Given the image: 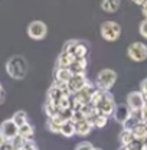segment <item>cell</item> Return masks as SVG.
I'll return each mask as SVG.
<instances>
[{"mask_svg": "<svg viewBox=\"0 0 147 150\" xmlns=\"http://www.w3.org/2000/svg\"><path fill=\"white\" fill-rule=\"evenodd\" d=\"M91 104L95 107L97 112H100L102 115H107V117L111 115L114 112V108H115L114 97L110 94V91L104 93V91L97 90L91 100Z\"/></svg>", "mask_w": 147, "mask_h": 150, "instance_id": "cell-1", "label": "cell"}, {"mask_svg": "<svg viewBox=\"0 0 147 150\" xmlns=\"http://www.w3.org/2000/svg\"><path fill=\"white\" fill-rule=\"evenodd\" d=\"M6 71L13 79H23L28 72V62L23 56H12L6 64Z\"/></svg>", "mask_w": 147, "mask_h": 150, "instance_id": "cell-2", "label": "cell"}, {"mask_svg": "<svg viewBox=\"0 0 147 150\" xmlns=\"http://www.w3.org/2000/svg\"><path fill=\"white\" fill-rule=\"evenodd\" d=\"M117 81V72L112 71L110 68H105V69H101L98 75H97V81H95V87L97 90L100 91H110V88L115 84Z\"/></svg>", "mask_w": 147, "mask_h": 150, "instance_id": "cell-3", "label": "cell"}, {"mask_svg": "<svg viewBox=\"0 0 147 150\" xmlns=\"http://www.w3.org/2000/svg\"><path fill=\"white\" fill-rule=\"evenodd\" d=\"M100 33L107 42H115L121 36V26L114 20H105L100 26Z\"/></svg>", "mask_w": 147, "mask_h": 150, "instance_id": "cell-4", "label": "cell"}, {"mask_svg": "<svg viewBox=\"0 0 147 150\" xmlns=\"http://www.w3.org/2000/svg\"><path fill=\"white\" fill-rule=\"evenodd\" d=\"M62 52L69 54L74 59H87L88 48H87V45H84L82 42L72 39V40H68V42L64 45Z\"/></svg>", "mask_w": 147, "mask_h": 150, "instance_id": "cell-5", "label": "cell"}, {"mask_svg": "<svg viewBox=\"0 0 147 150\" xmlns=\"http://www.w3.org/2000/svg\"><path fill=\"white\" fill-rule=\"evenodd\" d=\"M127 55L134 62H143L147 59V45L143 42H133L127 48Z\"/></svg>", "mask_w": 147, "mask_h": 150, "instance_id": "cell-6", "label": "cell"}, {"mask_svg": "<svg viewBox=\"0 0 147 150\" xmlns=\"http://www.w3.org/2000/svg\"><path fill=\"white\" fill-rule=\"evenodd\" d=\"M46 33H48V26L40 20H33L28 25V35L35 40H42L46 36Z\"/></svg>", "mask_w": 147, "mask_h": 150, "instance_id": "cell-7", "label": "cell"}, {"mask_svg": "<svg viewBox=\"0 0 147 150\" xmlns=\"http://www.w3.org/2000/svg\"><path fill=\"white\" fill-rule=\"evenodd\" d=\"M129 108L131 111H139L143 110L146 107V101H144V95L141 94V91H131L127 95V103Z\"/></svg>", "mask_w": 147, "mask_h": 150, "instance_id": "cell-8", "label": "cell"}, {"mask_svg": "<svg viewBox=\"0 0 147 150\" xmlns=\"http://www.w3.org/2000/svg\"><path fill=\"white\" fill-rule=\"evenodd\" d=\"M95 91H97V87H94L91 82H88L79 93H76L75 95H72V97L75 98L76 103H79L81 105H84V104H90V103H91Z\"/></svg>", "mask_w": 147, "mask_h": 150, "instance_id": "cell-9", "label": "cell"}, {"mask_svg": "<svg viewBox=\"0 0 147 150\" xmlns=\"http://www.w3.org/2000/svg\"><path fill=\"white\" fill-rule=\"evenodd\" d=\"M88 82H90V81L87 79L85 75H72L71 79L68 81L66 87H68V90H69L71 95H75L76 93H79V91H81Z\"/></svg>", "mask_w": 147, "mask_h": 150, "instance_id": "cell-10", "label": "cell"}, {"mask_svg": "<svg viewBox=\"0 0 147 150\" xmlns=\"http://www.w3.org/2000/svg\"><path fill=\"white\" fill-rule=\"evenodd\" d=\"M0 134H3V136L10 142L12 139H15L16 136H19V127L13 123L12 118L4 120V121L0 124Z\"/></svg>", "mask_w": 147, "mask_h": 150, "instance_id": "cell-11", "label": "cell"}, {"mask_svg": "<svg viewBox=\"0 0 147 150\" xmlns=\"http://www.w3.org/2000/svg\"><path fill=\"white\" fill-rule=\"evenodd\" d=\"M130 115H131V110L129 108L127 104H117L115 108H114V112H112L114 120H115L117 123L123 124V126L129 121Z\"/></svg>", "mask_w": 147, "mask_h": 150, "instance_id": "cell-12", "label": "cell"}, {"mask_svg": "<svg viewBox=\"0 0 147 150\" xmlns=\"http://www.w3.org/2000/svg\"><path fill=\"white\" fill-rule=\"evenodd\" d=\"M87 120L92 124V127L102 129V127H105V124H107V121H108V117H107V115H102V114H100V112H97V111H94L91 115L87 117Z\"/></svg>", "mask_w": 147, "mask_h": 150, "instance_id": "cell-13", "label": "cell"}, {"mask_svg": "<svg viewBox=\"0 0 147 150\" xmlns=\"http://www.w3.org/2000/svg\"><path fill=\"white\" fill-rule=\"evenodd\" d=\"M72 75H85L87 71V59H72L69 68Z\"/></svg>", "mask_w": 147, "mask_h": 150, "instance_id": "cell-14", "label": "cell"}, {"mask_svg": "<svg viewBox=\"0 0 147 150\" xmlns=\"http://www.w3.org/2000/svg\"><path fill=\"white\" fill-rule=\"evenodd\" d=\"M92 130V124L87 120V118H82L79 121H75V134L78 136H88Z\"/></svg>", "mask_w": 147, "mask_h": 150, "instance_id": "cell-15", "label": "cell"}, {"mask_svg": "<svg viewBox=\"0 0 147 150\" xmlns=\"http://www.w3.org/2000/svg\"><path fill=\"white\" fill-rule=\"evenodd\" d=\"M131 133H133V136H134L136 140L144 142L147 139V126L144 123H137V124L131 129Z\"/></svg>", "mask_w": 147, "mask_h": 150, "instance_id": "cell-16", "label": "cell"}, {"mask_svg": "<svg viewBox=\"0 0 147 150\" xmlns=\"http://www.w3.org/2000/svg\"><path fill=\"white\" fill-rule=\"evenodd\" d=\"M71 76H72V72L68 68H58L55 72V82H58V84H68Z\"/></svg>", "mask_w": 147, "mask_h": 150, "instance_id": "cell-17", "label": "cell"}, {"mask_svg": "<svg viewBox=\"0 0 147 150\" xmlns=\"http://www.w3.org/2000/svg\"><path fill=\"white\" fill-rule=\"evenodd\" d=\"M121 0H101V9L107 13H115L120 9Z\"/></svg>", "mask_w": 147, "mask_h": 150, "instance_id": "cell-18", "label": "cell"}, {"mask_svg": "<svg viewBox=\"0 0 147 150\" xmlns=\"http://www.w3.org/2000/svg\"><path fill=\"white\" fill-rule=\"evenodd\" d=\"M59 134H62L64 137H72V136H75V123H74L72 120L64 121L62 126H61Z\"/></svg>", "mask_w": 147, "mask_h": 150, "instance_id": "cell-19", "label": "cell"}, {"mask_svg": "<svg viewBox=\"0 0 147 150\" xmlns=\"http://www.w3.org/2000/svg\"><path fill=\"white\" fill-rule=\"evenodd\" d=\"M72 59L74 58L69 55V54H66V52H61L59 56H58V59H56V69H58V68H69Z\"/></svg>", "mask_w": 147, "mask_h": 150, "instance_id": "cell-20", "label": "cell"}, {"mask_svg": "<svg viewBox=\"0 0 147 150\" xmlns=\"http://www.w3.org/2000/svg\"><path fill=\"white\" fill-rule=\"evenodd\" d=\"M62 120L55 115V117H52V118H48V123H46V127H48V130L52 131V133H59L61 130V126H62Z\"/></svg>", "mask_w": 147, "mask_h": 150, "instance_id": "cell-21", "label": "cell"}, {"mask_svg": "<svg viewBox=\"0 0 147 150\" xmlns=\"http://www.w3.org/2000/svg\"><path fill=\"white\" fill-rule=\"evenodd\" d=\"M134 140H136V139H134L131 130L123 129V131L120 133V143H121V146H130Z\"/></svg>", "mask_w": 147, "mask_h": 150, "instance_id": "cell-22", "label": "cell"}, {"mask_svg": "<svg viewBox=\"0 0 147 150\" xmlns=\"http://www.w3.org/2000/svg\"><path fill=\"white\" fill-rule=\"evenodd\" d=\"M19 136L23 137L25 140H32V137H33V127H32V124L26 123L25 126L19 127Z\"/></svg>", "mask_w": 147, "mask_h": 150, "instance_id": "cell-23", "label": "cell"}, {"mask_svg": "<svg viewBox=\"0 0 147 150\" xmlns=\"http://www.w3.org/2000/svg\"><path fill=\"white\" fill-rule=\"evenodd\" d=\"M12 120H13V123L18 126V127H22V126H25L26 123H28V114L25 111H16L13 114V117H12Z\"/></svg>", "mask_w": 147, "mask_h": 150, "instance_id": "cell-24", "label": "cell"}, {"mask_svg": "<svg viewBox=\"0 0 147 150\" xmlns=\"http://www.w3.org/2000/svg\"><path fill=\"white\" fill-rule=\"evenodd\" d=\"M43 110H45V112H46L48 118L55 117V115H58V112H59V108H58V107H55V105H54L52 103H49V101H46V103H45Z\"/></svg>", "mask_w": 147, "mask_h": 150, "instance_id": "cell-25", "label": "cell"}, {"mask_svg": "<svg viewBox=\"0 0 147 150\" xmlns=\"http://www.w3.org/2000/svg\"><path fill=\"white\" fill-rule=\"evenodd\" d=\"M25 139L23 137H20V136H16L15 139H12L10 140V144H12V147L13 150H19V149H23V146H25Z\"/></svg>", "mask_w": 147, "mask_h": 150, "instance_id": "cell-26", "label": "cell"}, {"mask_svg": "<svg viewBox=\"0 0 147 150\" xmlns=\"http://www.w3.org/2000/svg\"><path fill=\"white\" fill-rule=\"evenodd\" d=\"M75 150H94V146L90 142H81L79 144H76Z\"/></svg>", "mask_w": 147, "mask_h": 150, "instance_id": "cell-27", "label": "cell"}, {"mask_svg": "<svg viewBox=\"0 0 147 150\" xmlns=\"http://www.w3.org/2000/svg\"><path fill=\"white\" fill-rule=\"evenodd\" d=\"M139 30H140V35L144 38V39H147V19H144V20L140 23Z\"/></svg>", "mask_w": 147, "mask_h": 150, "instance_id": "cell-28", "label": "cell"}, {"mask_svg": "<svg viewBox=\"0 0 147 150\" xmlns=\"http://www.w3.org/2000/svg\"><path fill=\"white\" fill-rule=\"evenodd\" d=\"M140 91H141V94H147V78L141 81V84H140Z\"/></svg>", "mask_w": 147, "mask_h": 150, "instance_id": "cell-29", "label": "cell"}, {"mask_svg": "<svg viewBox=\"0 0 147 150\" xmlns=\"http://www.w3.org/2000/svg\"><path fill=\"white\" fill-rule=\"evenodd\" d=\"M7 142H9V140H7V139H6V137L3 136V134H0V147H1L3 144H6Z\"/></svg>", "mask_w": 147, "mask_h": 150, "instance_id": "cell-30", "label": "cell"}, {"mask_svg": "<svg viewBox=\"0 0 147 150\" xmlns=\"http://www.w3.org/2000/svg\"><path fill=\"white\" fill-rule=\"evenodd\" d=\"M143 123L147 126V107L143 108Z\"/></svg>", "mask_w": 147, "mask_h": 150, "instance_id": "cell-31", "label": "cell"}, {"mask_svg": "<svg viewBox=\"0 0 147 150\" xmlns=\"http://www.w3.org/2000/svg\"><path fill=\"white\" fill-rule=\"evenodd\" d=\"M141 10H143V15H144V18L147 19V1L141 6Z\"/></svg>", "mask_w": 147, "mask_h": 150, "instance_id": "cell-32", "label": "cell"}, {"mask_svg": "<svg viewBox=\"0 0 147 150\" xmlns=\"http://www.w3.org/2000/svg\"><path fill=\"white\" fill-rule=\"evenodd\" d=\"M134 4H139V6H143L144 3H146V0H131Z\"/></svg>", "mask_w": 147, "mask_h": 150, "instance_id": "cell-33", "label": "cell"}, {"mask_svg": "<svg viewBox=\"0 0 147 150\" xmlns=\"http://www.w3.org/2000/svg\"><path fill=\"white\" fill-rule=\"evenodd\" d=\"M4 95H6V94H4V90H3V91L0 93V104H3V101H4Z\"/></svg>", "mask_w": 147, "mask_h": 150, "instance_id": "cell-34", "label": "cell"}, {"mask_svg": "<svg viewBox=\"0 0 147 150\" xmlns=\"http://www.w3.org/2000/svg\"><path fill=\"white\" fill-rule=\"evenodd\" d=\"M118 150H130V149H129V147H126V146H121Z\"/></svg>", "mask_w": 147, "mask_h": 150, "instance_id": "cell-35", "label": "cell"}, {"mask_svg": "<svg viewBox=\"0 0 147 150\" xmlns=\"http://www.w3.org/2000/svg\"><path fill=\"white\" fill-rule=\"evenodd\" d=\"M1 91H3V88H1V84H0V93H1Z\"/></svg>", "mask_w": 147, "mask_h": 150, "instance_id": "cell-36", "label": "cell"}, {"mask_svg": "<svg viewBox=\"0 0 147 150\" xmlns=\"http://www.w3.org/2000/svg\"><path fill=\"white\" fill-rule=\"evenodd\" d=\"M94 150H102V149H98V147H94Z\"/></svg>", "mask_w": 147, "mask_h": 150, "instance_id": "cell-37", "label": "cell"}, {"mask_svg": "<svg viewBox=\"0 0 147 150\" xmlns=\"http://www.w3.org/2000/svg\"><path fill=\"white\" fill-rule=\"evenodd\" d=\"M146 142H147V139H146Z\"/></svg>", "mask_w": 147, "mask_h": 150, "instance_id": "cell-38", "label": "cell"}, {"mask_svg": "<svg viewBox=\"0 0 147 150\" xmlns=\"http://www.w3.org/2000/svg\"><path fill=\"white\" fill-rule=\"evenodd\" d=\"M146 1H147V0H146Z\"/></svg>", "mask_w": 147, "mask_h": 150, "instance_id": "cell-39", "label": "cell"}]
</instances>
